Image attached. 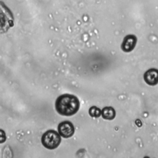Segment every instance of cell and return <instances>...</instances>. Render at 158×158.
<instances>
[{"mask_svg":"<svg viewBox=\"0 0 158 158\" xmlns=\"http://www.w3.org/2000/svg\"><path fill=\"white\" fill-rule=\"evenodd\" d=\"M55 107L57 112L65 116H70L77 112L80 107L78 98L72 94H64L57 98Z\"/></svg>","mask_w":158,"mask_h":158,"instance_id":"6da1fadb","label":"cell"},{"mask_svg":"<svg viewBox=\"0 0 158 158\" xmlns=\"http://www.w3.org/2000/svg\"><path fill=\"white\" fill-rule=\"evenodd\" d=\"M14 18L10 10L0 1V33L7 32L14 26Z\"/></svg>","mask_w":158,"mask_h":158,"instance_id":"7a4b0ae2","label":"cell"},{"mask_svg":"<svg viewBox=\"0 0 158 158\" xmlns=\"http://www.w3.org/2000/svg\"><path fill=\"white\" fill-rule=\"evenodd\" d=\"M60 141L61 138L59 133L52 130H48L41 137V143L43 145L48 149L57 148L60 144Z\"/></svg>","mask_w":158,"mask_h":158,"instance_id":"3957f363","label":"cell"},{"mask_svg":"<svg viewBox=\"0 0 158 158\" xmlns=\"http://www.w3.org/2000/svg\"><path fill=\"white\" fill-rule=\"evenodd\" d=\"M74 127L73 124L69 121H64L58 125V131L59 135L65 138L71 137L74 133Z\"/></svg>","mask_w":158,"mask_h":158,"instance_id":"277c9868","label":"cell"},{"mask_svg":"<svg viewBox=\"0 0 158 158\" xmlns=\"http://www.w3.org/2000/svg\"><path fill=\"white\" fill-rule=\"evenodd\" d=\"M136 44V37L133 35H128L124 38L121 45L122 49L126 52L131 51Z\"/></svg>","mask_w":158,"mask_h":158,"instance_id":"5b68a950","label":"cell"},{"mask_svg":"<svg viewBox=\"0 0 158 158\" xmlns=\"http://www.w3.org/2000/svg\"><path fill=\"white\" fill-rule=\"evenodd\" d=\"M144 81L149 85H155L158 83V70L151 69L147 70L144 75Z\"/></svg>","mask_w":158,"mask_h":158,"instance_id":"8992f818","label":"cell"},{"mask_svg":"<svg viewBox=\"0 0 158 158\" xmlns=\"http://www.w3.org/2000/svg\"><path fill=\"white\" fill-rule=\"evenodd\" d=\"M101 115L104 119L112 120L115 117V111L112 107H106L102 109Z\"/></svg>","mask_w":158,"mask_h":158,"instance_id":"52a82bcc","label":"cell"},{"mask_svg":"<svg viewBox=\"0 0 158 158\" xmlns=\"http://www.w3.org/2000/svg\"><path fill=\"white\" fill-rule=\"evenodd\" d=\"M89 114L91 117H99L101 115V110L96 106H92L89 109Z\"/></svg>","mask_w":158,"mask_h":158,"instance_id":"ba28073f","label":"cell"},{"mask_svg":"<svg viewBox=\"0 0 158 158\" xmlns=\"http://www.w3.org/2000/svg\"><path fill=\"white\" fill-rule=\"evenodd\" d=\"M6 140V133L4 130L0 129V144L4 143Z\"/></svg>","mask_w":158,"mask_h":158,"instance_id":"9c48e42d","label":"cell"}]
</instances>
